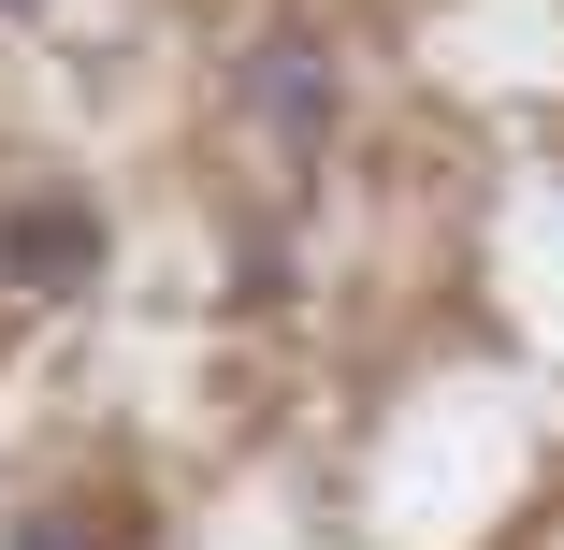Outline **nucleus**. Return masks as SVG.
<instances>
[{"instance_id": "nucleus-1", "label": "nucleus", "mask_w": 564, "mask_h": 550, "mask_svg": "<svg viewBox=\"0 0 564 550\" xmlns=\"http://www.w3.org/2000/svg\"><path fill=\"white\" fill-rule=\"evenodd\" d=\"M87 276H101V217H87V188H15V203H0V290L58 304V290H87Z\"/></svg>"}, {"instance_id": "nucleus-2", "label": "nucleus", "mask_w": 564, "mask_h": 550, "mask_svg": "<svg viewBox=\"0 0 564 550\" xmlns=\"http://www.w3.org/2000/svg\"><path fill=\"white\" fill-rule=\"evenodd\" d=\"M247 101H261V131H275L290 160H318V131H333V44H318V30H261Z\"/></svg>"}, {"instance_id": "nucleus-3", "label": "nucleus", "mask_w": 564, "mask_h": 550, "mask_svg": "<svg viewBox=\"0 0 564 550\" xmlns=\"http://www.w3.org/2000/svg\"><path fill=\"white\" fill-rule=\"evenodd\" d=\"M15 550H73V536H58V521H30V536H15Z\"/></svg>"}, {"instance_id": "nucleus-4", "label": "nucleus", "mask_w": 564, "mask_h": 550, "mask_svg": "<svg viewBox=\"0 0 564 550\" xmlns=\"http://www.w3.org/2000/svg\"><path fill=\"white\" fill-rule=\"evenodd\" d=\"M0 15H30V0H0Z\"/></svg>"}]
</instances>
